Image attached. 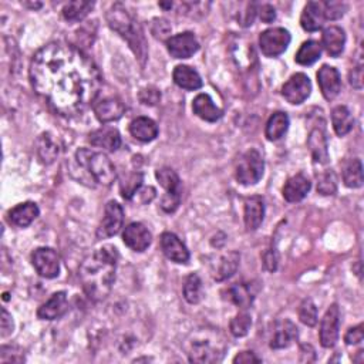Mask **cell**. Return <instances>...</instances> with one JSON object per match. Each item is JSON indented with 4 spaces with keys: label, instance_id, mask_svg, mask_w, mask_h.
<instances>
[{
    "label": "cell",
    "instance_id": "obj_27",
    "mask_svg": "<svg viewBox=\"0 0 364 364\" xmlns=\"http://www.w3.org/2000/svg\"><path fill=\"white\" fill-rule=\"evenodd\" d=\"M130 133L141 142H151L158 137V125L148 117H137L130 124Z\"/></svg>",
    "mask_w": 364,
    "mask_h": 364
},
{
    "label": "cell",
    "instance_id": "obj_38",
    "mask_svg": "<svg viewBox=\"0 0 364 364\" xmlns=\"http://www.w3.org/2000/svg\"><path fill=\"white\" fill-rule=\"evenodd\" d=\"M37 153L43 162L50 164L58 156V147L53 141L50 134H41L37 140Z\"/></svg>",
    "mask_w": 364,
    "mask_h": 364
},
{
    "label": "cell",
    "instance_id": "obj_6",
    "mask_svg": "<svg viewBox=\"0 0 364 364\" xmlns=\"http://www.w3.org/2000/svg\"><path fill=\"white\" fill-rule=\"evenodd\" d=\"M264 171L265 161L262 154L258 149L252 148L248 149L238 160L237 168H235V177H237V181L242 185H255L262 180Z\"/></svg>",
    "mask_w": 364,
    "mask_h": 364
},
{
    "label": "cell",
    "instance_id": "obj_1",
    "mask_svg": "<svg viewBox=\"0 0 364 364\" xmlns=\"http://www.w3.org/2000/svg\"><path fill=\"white\" fill-rule=\"evenodd\" d=\"M30 81L34 92L52 109L74 117L96 101L101 90V73L90 56L76 46L52 41L33 56Z\"/></svg>",
    "mask_w": 364,
    "mask_h": 364
},
{
    "label": "cell",
    "instance_id": "obj_35",
    "mask_svg": "<svg viewBox=\"0 0 364 364\" xmlns=\"http://www.w3.org/2000/svg\"><path fill=\"white\" fill-rule=\"evenodd\" d=\"M202 281L197 273H191L184 283V297L191 305H197L202 301Z\"/></svg>",
    "mask_w": 364,
    "mask_h": 364
},
{
    "label": "cell",
    "instance_id": "obj_50",
    "mask_svg": "<svg viewBox=\"0 0 364 364\" xmlns=\"http://www.w3.org/2000/svg\"><path fill=\"white\" fill-rule=\"evenodd\" d=\"M350 84L357 90L363 89V69H361V66L354 67L352 70V73H350Z\"/></svg>",
    "mask_w": 364,
    "mask_h": 364
},
{
    "label": "cell",
    "instance_id": "obj_29",
    "mask_svg": "<svg viewBox=\"0 0 364 364\" xmlns=\"http://www.w3.org/2000/svg\"><path fill=\"white\" fill-rule=\"evenodd\" d=\"M323 5L322 2H309L301 16V25L306 32H317L323 26Z\"/></svg>",
    "mask_w": 364,
    "mask_h": 364
},
{
    "label": "cell",
    "instance_id": "obj_31",
    "mask_svg": "<svg viewBox=\"0 0 364 364\" xmlns=\"http://www.w3.org/2000/svg\"><path fill=\"white\" fill-rule=\"evenodd\" d=\"M332 122L334 133L339 137H345L353 130V116L346 105H337L332 111Z\"/></svg>",
    "mask_w": 364,
    "mask_h": 364
},
{
    "label": "cell",
    "instance_id": "obj_11",
    "mask_svg": "<svg viewBox=\"0 0 364 364\" xmlns=\"http://www.w3.org/2000/svg\"><path fill=\"white\" fill-rule=\"evenodd\" d=\"M310 93H312V81L303 73L293 74L282 87L283 98L293 105L305 103L309 98Z\"/></svg>",
    "mask_w": 364,
    "mask_h": 364
},
{
    "label": "cell",
    "instance_id": "obj_44",
    "mask_svg": "<svg viewBox=\"0 0 364 364\" xmlns=\"http://www.w3.org/2000/svg\"><path fill=\"white\" fill-rule=\"evenodd\" d=\"M140 101L145 105H156L160 103L161 100V93L157 89L153 87H148L140 92Z\"/></svg>",
    "mask_w": 364,
    "mask_h": 364
},
{
    "label": "cell",
    "instance_id": "obj_43",
    "mask_svg": "<svg viewBox=\"0 0 364 364\" xmlns=\"http://www.w3.org/2000/svg\"><path fill=\"white\" fill-rule=\"evenodd\" d=\"M323 5V17L325 20H337L345 14L347 6L341 2H325Z\"/></svg>",
    "mask_w": 364,
    "mask_h": 364
},
{
    "label": "cell",
    "instance_id": "obj_47",
    "mask_svg": "<svg viewBox=\"0 0 364 364\" xmlns=\"http://www.w3.org/2000/svg\"><path fill=\"white\" fill-rule=\"evenodd\" d=\"M264 265L269 272H275L277 269V253L273 249H269L264 255Z\"/></svg>",
    "mask_w": 364,
    "mask_h": 364
},
{
    "label": "cell",
    "instance_id": "obj_36",
    "mask_svg": "<svg viewBox=\"0 0 364 364\" xmlns=\"http://www.w3.org/2000/svg\"><path fill=\"white\" fill-rule=\"evenodd\" d=\"M93 2H80V0H76V2H70L64 6L61 13L67 21H80L93 10Z\"/></svg>",
    "mask_w": 364,
    "mask_h": 364
},
{
    "label": "cell",
    "instance_id": "obj_7",
    "mask_svg": "<svg viewBox=\"0 0 364 364\" xmlns=\"http://www.w3.org/2000/svg\"><path fill=\"white\" fill-rule=\"evenodd\" d=\"M156 177L158 182L161 184V186L165 189V195L162 197V201H161L162 211L167 213L175 212L180 206L181 194H182L181 180L178 174L173 168L164 167V168L157 169Z\"/></svg>",
    "mask_w": 364,
    "mask_h": 364
},
{
    "label": "cell",
    "instance_id": "obj_23",
    "mask_svg": "<svg viewBox=\"0 0 364 364\" xmlns=\"http://www.w3.org/2000/svg\"><path fill=\"white\" fill-rule=\"evenodd\" d=\"M308 147L312 153L314 162L326 165L329 162V147L328 138L322 128H313L308 137Z\"/></svg>",
    "mask_w": 364,
    "mask_h": 364
},
{
    "label": "cell",
    "instance_id": "obj_28",
    "mask_svg": "<svg viewBox=\"0 0 364 364\" xmlns=\"http://www.w3.org/2000/svg\"><path fill=\"white\" fill-rule=\"evenodd\" d=\"M173 78H174L178 87H181L184 90H191V92L201 89L202 84H204L200 73L189 66H184V64H181V66H177L174 69Z\"/></svg>",
    "mask_w": 364,
    "mask_h": 364
},
{
    "label": "cell",
    "instance_id": "obj_17",
    "mask_svg": "<svg viewBox=\"0 0 364 364\" xmlns=\"http://www.w3.org/2000/svg\"><path fill=\"white\" fill-rule=\"evenodd\" d=\"M89 142L93 147L114 153L121 147V136L117 128L104 125L89 136Z\"/></svg>",
    "mask_w": 364,
    "mask_h": 364
},
{
    "label": "cell",
    "instance_id": "obj_34",
    "mask_svg": "<svg viewBox=\"0 0 364 364\" xmlns=\"http://www.w3.org/2000/svg\"><path fill=\"white\" fill-rule=\"evenodd\" d=\"M322 56V45L316 40H308L297 50L295 60L301 66H312Z\"/></svg>",
    "mask_w": 364,
    "mask_h": 364
},
{
    "label": "cell",
    "instance_id": "obj_5",
    "mask_svg": "<svg viewBox=\"0 0 364 364\" xmlns=\"http://www.w3.org/2000/svg\"><path fill=\"white\" fill-rule=\"evenodd\" d=\"M76 161L93 177L97 184L110 186L116 178V167L104 153L93 151L89 148H80L76 153Z\"/></svg>",
    "mask_w": 364,
    "mask_h": 364
},
{
    "label": "cell",
    "instance_id": "obj_40",
    "mask_svg": "<svg viewBox=\"0 0 364 364\" xmlns=\"http://www.w3.org/2000/svg\"><path fill=\"white\" fill-rule=\"evenodd\" d=\"M250 326H252L250 314H249L248 312H245V309H244L242 312H239L237 316H235V317L231 320L229 329H231V333H232L235 337H244V336L248 334Z\"/></svg>",
    "mask_w": 364,
    "mask_h": 364
},
{
    "label": "cell",
    "instance_id": "obj_15",
    "mask_svg": "<svg viewBox=\"0 0 364 364\" xmlns=\"http://www.w3.org/2000/svg\"><path fill=\"white\" fill-rule=\"evenodd\" d=\"M317 83H319L320 92H322L323 97L328 101L334 100L341 90V76L339 70L332 66H328V64H325V66L319 69Z\"/></svg>",
    "mask_w": 364,
    "mask_h": 364
},
{
    "label": "cell",
    "instance_id": "obj_33",
    "mask_svg": "<svg viewBox=\"0 0 364 364\" xmlns=\"http://www.w3.org/2000/svg\"><path fill=\"white\" fill-rule=\"evenodd\" d=\"M226 295L229 301L241 309H248L255 297V292L252 290L250 283H235L226 289Z\"/></svg>",
    "mask_w": 364,
    "mask_h": 364
},
{
    "label": "cell",
    "instance_id": "obj_20",
    "mask_svg": "<svg viewBox=\"0 0 364 364\" xmlns=\"http://www.w3.org/2000/svg\"><path fill=\"white\" fill-rule=\"evenodd\" d=\"M297 336H299L297 328L290 322V320H282V322L276 323L269 346L270 349L275 350L286 349L295 343L297 340Z\"/></svg>",
    "mask_w": 364,
    "mask_h": 364
},
{
    "label": "cell",
    "instance_id": "obj_22",
    "mask_svg": "<svg viewBox=\"0 0 364 364\" xmlns=\"http://www.w3.org/2000/svg\"><path fill=\"white\" fill-rule=\"evenodd\" d=\"M67 310V295L66 292H56L49 301L41 305L37 310V316L41 320H56L61 317Z\"/></svg>",
    "mask_w": 364,
    "mask_h": 364
},
{
    "label": "cell",
    "instance_id": "obj_24",
    "mask_svg": "<svg viewBox=\"0 0 364 364\" xmlns=\"http://www.w3.org/2000/svg\"><path fill=\"white\" fill-rule=\"evenodd\" d=\"M346 33L339 26H329L323 30L322 46L332 57H339L345 50Z\"/></svg>",
    "mask_w": 364,
    "mask_h": 364
},
{
    "label": "cell",
    "instance_id": "obj_3",
    "mask_svg": "<svg viewBox=\"0 0 364 364\" xmlns=\"http://www.w3.org/2000/svg\"><path fill=\"white\" fill-rule=\"evenodd\" d=\"M107 21H109V26L117 32L122 39L127 40L128 45L133 49L136 56L144 61L145 58V43L142 37V32L140 30L138 25L131 17V14L128 13L124 5L121 3H114L110 10L107 12Z\"/></svg>",
    "mask_w": 364,
    "mask_h": 364
},
{
    "label": "cell",
    "instance_id": "obj_4",
    "mask_svg": "<svg viewBox=\"0 0 364 364\" xmlns=\"http://www.w3.org/2000/svg\"><path fill=\"white\" fill-rule=\"evenodd\" d=\"M226 346L224 339L217 333L205 330L192 334L188 340V357L192 363H217L225 354Z\"/></svg>",
    "mask_w": 364,
    "mask_h": 364
},
{
    "label": "cell",
    "instance_id": "obj_39",
    "mask_svg": "<svg viewBox=\"0 0 364 364\" xmlns=\"http://www.w3.org/2000/svg\"><path fill=\"white\" fill-rule=\"evenodd\" d=\"M142 174L141 173H133L128 175L125 180H122L120 185L121 195L124 200H131L134 195H137V192L142 186Z\"/></svg>",
    "mask_w": 364,
    "mask_h": 364
},
{
    "label": "cell",
    "instance_id": "obj_48",
    "mask_svg": "<svg viewBox=\"0 0 364 364\" xmlns=\"http://www.w3.org/2000/svg\"><path fill=\"white\" fill-rule=\"evenodd\" d=\"M258 13L261 20L265 21V23H272V21L276 19V10L270 5H264L262 8H259Z\"/></svg>",
    "mask_w": 364,
    "mask_h": 364
},
{
    "label": "cell",
    "instance_id": "obj_26",
    "mask_svg": "<svg viewBox=\"0 0 364 364\" xmlns=\"http://www.w3.org/2000/svg\"><path fill=\"white\" fill-rule=\"evenodd\" d=\"M39 213L40 209L34 202H23L12 208L8 213V217L10 224L19 228H26L39 217Z\"/></svg>",
    "mask_w": 364,
    "mask_h": 364
},
{
    "label": "cell",
    "instance_id": "obj_2",
    "mask_svg": "<svg viewBox=\"0 0 364 364\" xmlns=\"http://www.w3.org/2000/svg\"><path fill=\"white\" fill-rule=\"evenodd\" d=\"M118 252L114 246L105 245L85 258L80 266L78 277L83 289L92 301L100 302L110 295L116 282Z\"/></svg>",
    "mask_w": 364,
    "mask_h": 364
},
{
    "label": "cell",
    "instance_id": "obj_30",
    "mask_svg": "<svg viewBox=\"0 0 364 364\" xmlns=\"http://www.w3.org/2000/svg\"><path fill=\"white\" fill-rule=\"evenodd\" d=\"M239 259H241V256L238 252H229V253L224 255L222 258L220 259L218 265L215 266V269H213V272H212L213 279L218 281V282L229 279V277L238 270Z\"/></svg>",
    "mask_w": 364,
    "mask_h": 364
},
{
    "label": "cell",
    "instance_id": "obj_9",
    "mask_svg": "<svg viewBox=\"0 0 364 364\" xmlns=\"http://www.w3.org/2000/svg\"><path fill=\"white\" fill-rule=\"evenodd\" d=\"M122 224H124L122 206L116 201H110L105 205L104 217L97 228V233H96L97 239H107L114 237V235H117L121 231Z\"/></svg>",
    "mask_w": 364,
    "mask_h": 364
},
{
    "label": "cell",
    "instance_id": "obj_12",
    "mask_svg": "<svg viewBox=\"0 0 364 364\" xmlns=\"http://www.w3.org/2000/svg\"><path fill=\"white\" fill-rule=\"evenodd\" d=\"M168 53L174 58H189L200 50V43L194 33L184 32L167 40Z\"/></svg>",
    "mask_w": 364,
    "mask_h": 364
},
{
    "label": "cell",
    "instance_id": "obj_32",
    "mask_svg": "<svg viewBox=\"0 0 364 364\" xmlns=\"http://www.w3.org/2000/svg\"><path fill=\"white\" fill-rule=\"evenodd\" d=\"M289 116L286 113L277 111L270 116V118L266 122L265 128V136L269 141H277L281 140L289 128Z\"/></svg>",
    "mask_w": 364,
    "mask_h": 364
},
{
    "label": "cell",
    "instance_id": "obj_14",
    "mask_svg": "<svg viewBox=\"0 0 364 364\" xmlns=\"http://www.w3.org/2000/svg\"><path fill=\"white\" fill-rule=\"evenodd\" d=\"M124 244L134 252H144L153 242V235L141 222H133L125 226L122 233Z\"/></svg>",
    "mask_w": 364,
    "mask_h": 364
},
{
    "label": "cell",
    "instance_id": "obj_16",
    "mask_svg": "<svg viewBox=\"0 0 364 364\" xmlns=\"http://www.w3.org/2000/svg\"><path fill=\"white\" fill-rule=\"evenodd\" d=\"M161 249L169 261L177 264H186L189 261V250L182 241L173 232H164L161 235Z\"/></svg>",
    "mask_w": 364,
    "mask_h": 364
},
{
    "label": "cell",
    "instance_id": "obj_37",
    "mask_svg": "<svg viewBox=\"0 0 364 364\" xmlns=\"http://www.w3.org/2000/svg\"><path fill=\"white\" fill-rule=\"evenodd\" d=\"M343 181L349 188H360L363 185V165L358 158L350 160L345 165Z\"/></svg>",
    "mask_w": 364,
    "mask_h": 364
},
{
    "label": "cell",
    "instance_id": "obj_46",
    "mask_svg": "<svg viewBox=\"0 0 364 364\" xmlns=\"http://www.w3.org/2000/svg\"><path fill=\"white\" fill-rule=\"evenodd\" d=\"M364 333H363V325H358L356 328H352L347 330L345 336V341L347 345H358L363 341Z\"/></svg>",
    "mask_w": 364,
    "mask_h": 364
},
{
    "label": "cell",
    "instance_id": "obj_8",
    "mask_svg": "<svg viewBox=\"0 0 364 364\" xmlns=\"http://www.w3.org/2000/svg\"><path fill=\"white\" fill-rule=\"evenodd\" d=\"M290 40L289 30L283 28H272L261 33L259 47L266 57H277L286 52Z\"/></svg>",
    "mask_w": 364,
    "mask_h": 364
},
{
    "label": "cell",
    "instance_id": "obj_13",
    "mask_svg": "<svg viewBox=\"0 0 364 364\" xmlns=\"http://www.w3.org/2000/svg\"><path fill=\"white\" fill-rule=\"evenodd\" d=\"M340 334V309L333 303L320 323V345L326 349H330L336 345Z\"/></svg>",
    "mask_w": 364,
    "mask_h": 364
},
{
    "label": "cell",
    "instance_id": "obj_41",
    "mask_svg": "<svg viewBox=\"0 0 364 364\" xmlns=\"http://www.w3.org/2000/svg\"><path fill=\"white\" fill-rule=\"evenodd\" d=\"M299 319L301 322L309 328L317 325V308L312 299H305L303 303L299 308Z\"/></svg>",
    "mask_w": 364,
    "mask_h": 364
},
{
    "label": "cell",
    "instance_id": "obj_49",
    "mask_svg": "<svg viewBox=\"0 0 364 364\" xmlns=\"http://www.w3.org/2000/svg\"><path fill=\"white\" fill-rule=\"evenodd\" d=\"M262 360L259 357H256V354L253 352H242L239 353L237 357L233 358V363H244V364H249V363H261Z\"/></svg>",
    "mask_w": 364,
    "mask_h": 364
},
{
    "label": "cell",
    "instance_id": "obj_25",
    "mask_svg": "<svg viewBox=\"0 0 364 364\" xmlns=\"http://www.w3.org/2000/svg\"><path fill=\"white\" fill-rule=\"evenodd\" d=\"M192 111L208 122L218 121L224 114L222 110L213 103V100L208 94H198L194 98V101H192Z\"/></svg>",
    "mask_w": 364,
    "mask_h": 364
},
{
    "label": "cell",
    "instance_id": "obj_18",
    "mask_svg": "<svg viewBox=\"0 0 364 364\" xmlns=\"http://www.w3.org/2000/svg\"><path fill=\"white\" fill-rule=\"evenodd\" d=\"M125 113L124 103L117 97H107L94 104V114L101 122L120 120Z\"/></svg>",
    "mask_w": 364,
    "mask_h": 364
},
{
    "label": "cell",
    "instance_id": "obj_19",
    "mask_svg": "<svg viewBox=\"0 0 364 364\" xmlns=\"http://www.w3.org/2000/svg\"><path fill=\"white\" fill-rule=\"evenodd\" d=\"M265 218V202L264 198L259 195H253L246 198L245 201V211H244V221L248 231L258 229Z\"/></svg>",
    "mask_w": 364,
    "mask_h": 364
},
{
    "label": "cell",
    "instance_id": "obj_51",
    "mask_svg": "<svg viewBox=\"0 0 364 364\" xmlns=\"http://www.w3.org/2000/svg\"><path fill=\"white\" fill-rule=\"evenodd\" d=\"M161 8H167V9H171L173 8V3H160Z\"/></svg>",
    "mask_w": 364,
    "mask_h": 364
},
{
    "label": "cell",
    "instance_id": "obj_45",
    "mask_svg": "<svg viewBox=\"0 0 364 364\" xmlns=\"http://www.w3.org/2000/svg\"><path fill=\"white\" fill-rule=\"evenodd\" d=\"M0 334L2 337H8L9 334L13 333V320L12 316L8 313L6 309H2V319H0Z\"/></svg>",
    "mask_w": 364,
    "mask_h": 364
},
{
    "label": "cell",
    "instance_id": "obj_10",
    "mask_svg": "<svg viewBox=\"0 0 364 364\" xmlns=\"http://www.w3.org/2000/svg\"><path fill=\"white\" fill-rule=\"evenodd\" d=\"M32 264L36 272L46 279H54L60 273V258L52 248H37L32 253Z\"/></svg>",
    "mask_w": 364,
    "mask_h": 364
},
{
    "label": "cell",
    "instance_id": "obj_21",
    "mask_svg": "<svg viewBox=\"0 0 364 364\" xmlns=\"http://www.w3.org/2000/svg\"><path fill=\"white\" fill-rule=\"evenodd\" d=\"M310 188H312V182L306 175L303 174L293 175L286 181L283 186V198L292 204L301 202L302 200L306 198Z\"/></svg>",
    "mask_w": 364,
    "mask_h": 364
},
{
    "label": "cell",
    "instance_id": "obj_42",
    "mask_svg": "<svg viewBox=\"0 0 364 364\" xmlns=\"http://www.w3.org/2000/svg\"><path fill=\"white\" fill-rule=\"evenodd\" d=\"M337 186L336 178L332 171H326L317 178V192L322 195H334Z\"/></svg>",
    "mask_w": 364,
    "mask_h": 364
}]
</instances>
